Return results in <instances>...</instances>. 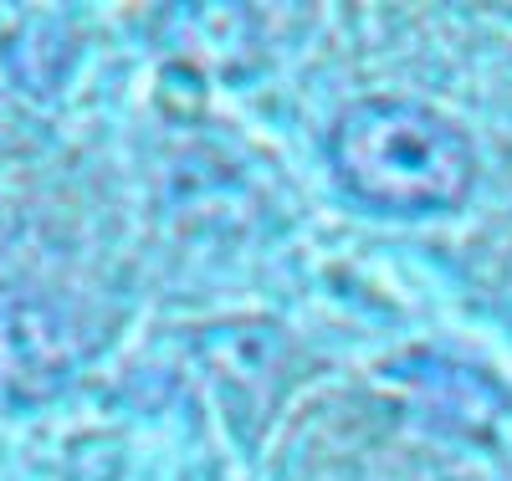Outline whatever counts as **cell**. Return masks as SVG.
I'll list each match as a JSON object with an SVG mask.
<instances>
[{
	"label": "cell",
	"mask_w": 512,
	"mask_h": 481,
	"mask_svg": "<svg viewBox=\"0 0 512 481\" xmlns=\"http://www.w3.org/2000/svg\"><path fill=\"white\" fill-rule=\"evenodd\" d=\"M82 364V333L57 302L0 287V400H47Z\"/></svg>",
	"instance_id": "obj_2"
},
{
	"label": "cell",
	"mask_w": 512,
	"mask_h": 481,
	"mask_svg": "<svg viewBox=\"0 0 512 481\" xmlns=\"http://www.w3.org/2000/svg\"><path fill=\"white\" fill-rule=\"evenodd\" d=\"M344 190L384 215L456 210L477 185L472 139L436 108L410 98H364L328 134Z\"/></svg>",
	"instance_id": "obj_1"
}]
</instances>
